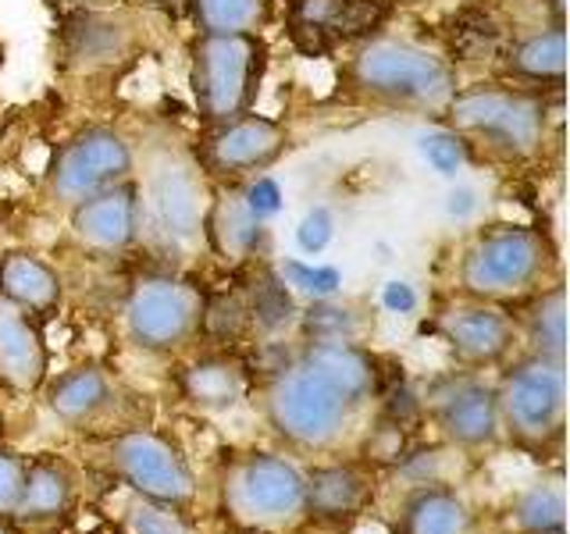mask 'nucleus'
Instances as JSON below:
<instances>
[{"instance_id": "f257e3e1", "label": "nucleus", "mask_w": 570, "mask_h": 534, "mask_svg": "<svg viewBox=\"0 0 570 534\" xmlns=\"http://www.w3.org/2000/svg\"><path fill=\"white\" fill-rule=\"evenodd\" d=\"M379 392V356L353 338L307 343L264 392L272 432L296 449H328Z\"/></svg>"}, {"instance_id": "f03ea898", "label": "nucleus", "mask_w": 570, "mask_h": 534, "mask_svg": "<svg viewBox=\"0 0 570 534\" xmlns=\"http://www.w3.org/2000/svg\"><path fill=\"white\" fill-rule=\"evenodd\" d=\"M346 86L353 97L385 111H414L442 118L456 97V68L442 53L410 40L371 36L346 61Z\"/></svg>"}, {"instance_id": "7ed1b4c3", "label": "nucleus", "mask_w": 570, "mask_h": 534, "mask_svg": "<svg viewBox=\"0 0 570 534\" xmlns=\"http://www.w3.org/2000/svg\"><path fill=\"white\" fill-rule=\"evenodd\" d=\"M557 267V246L546 228L492 225L478 231L460 257V293L478 303L503 307L510 299H531Z\"/></svg>"}, {"instance_id": "20e7f679", "label": "nucleus", "mask_w": 570, "mask_h": 534, "mask_svg": "<svg viewBox=\"0 0 570 534\" xmlns=\"http://www.w3.org/2000/svg\"><path fill=\"white\" fill-rule=\"evenodd\" d=\"M267 65L261 32H200L193 43L189 82L207 129L254 111Z\"/></svg>"}, {"instance_id": "39448f33", "label": "nucleus", "mask_w": 570, "mask_h": 534, "mask_svg": "<svg viewBox=\"0 0 570 534\" xmlns=\"http://www.w3.org/2000/svg\"><path fill=\"white\" fill-rule=\"evenodd\" d=\"M445 129L456 136H478L492 150L507 157H531L546 142V97L531 89L474 86L456 89L453 103L445 107Z\"/></svg>"}, {"instance_id": "423d86ee", "label": "nucleus", "mask_w": 570, "mask_h": 534, "mask_svg": "<svg viewBox=\"0 0 570 534\" xmlns=\"http://www.w3.org/2000/svg\"><path fill=\"white\" fill-rule=\"evenodd\" d=\"M495 399L503 432H510L521 445H531V449H546L549 442L563 435L567 364L528 353L495 385Z\"/></svg>"}, {"instance_id": "0eeeda50", "label": "nucleus", "mask_w": 570, "mask_h": 534, "mask_svg": "<svg viewBox=\"0 0 570 534\" xmlns=\"http://www.w3.org/2000/svg\"><path fill=\"white\" fill-rule=\"evenodd\" d=\"M222 510L246 527L293 524L303 513V481L296 463L275 453H243L222 474Z\"/></svg>"}, {"instance_id": "6e6552de", "label": "nucleus", "mask_w": 570, "mask_h": 534, "mask_svg": "<svg viewBox=\"0 0 570 534\" xmlns=\"http://www.w3.org/2000/svg\"><path fill=\"white\" fill-rule=\"evenodd\" d=\"M207 296L196 281L147 275L125 299V332L147 353H175L204 328Z\"/></svg>"}, {"instance_id": "1a4fd4ad", "label": "nucleus", "mask_w": 570, "mask_h": 534, "mask_svg": "<svg viewBox=\"0 0 570 534\" xmlns=\"http://www.w3.org/2000/svg\"><path fill=\"white\" fill-rule=\"evenodd\" d=\"M136 171L132 142L111 125H86L71 139L61 142L47 168V192L50 200L65 204L68 210L111 189L118 182H129Z\"/></svg>"}, {"instance_id": "9d476101", "label": "nucleus", "mask_w": 570, "mask_h": 534, "mask_svg": "<svg viewBox=\"0 0 570 534\" xmlns=\"http://www.w3.org/2000/svg\"><path fill=\"white\" fill-rule=\"evenodd\" d=\"M139 189V228L150 225L168 246H193L204 239V218L210 204V189L196 160L178 154L157 157L147 168Z\"/></svg>"}, {"instance_id": "9b49d317", "label": "nucleus", "mask_w": 570, "mask_h": 534, "mask_svg": "<svg viewBox=\"0 0 570 534\" xmlns=\"http://www.w3.org/2000/svg\"><path fill=\"white\" fill-rule=\"evenodd\" d=\"M111 467L139 498L150 503L183 510L196 498V477L186 456L150 427H129L111 442Z\"/></svg>"}, {"instance_id": "f8f14e48", "label": "nucleus", "mask_w": 570, "mask_h": 534, "mask_svg": "<svg viewBox=\"0 0 570 534\" xmlns=\"http://www.w3.org/2000/svg\"><path fill=\"white\" fill-rule=\"evenodd\" d=\"M285 150H289V129L275 118L249 111L243 118L214 125L200 142L196 165L214 178H249L278 165Z\"/></svg>"}, {"instance_id": "ddd939ff", "label": "nucleus", "mask_w": 570, "mask_h": 534, "mask_svg": "<svg viewBox=\"0 0 570 534\" xmlns=\"http://www.w3.org/2000/svg\"><path fill=\"white\" fill-rule=\"evenodd\" d=\"M392 0H293L289 29L296 43L311 53L338 43H364L385 26Z\"/></svg>"}, {"instance_id": "4468645a", "label": "nucleus", "mask_w": 570, "mask_h": 534, "mask_svg": "<svg viewBox=\"0 0 570 534\" xmlns=\"http://www.w3.org/2000/svg\"><path fill=\"white\" fill-rule=\"evenodd\" d=\"M432 421L442 432V438L460 449H485L503 435L499 421V399L495 385H485L481 378H445L432 392Z\"/></svg>"}, {"instance_id": "2eb2a0df", "label": "nucleus", "mask_w": 570, "mask_h": 534, "mask_svg": "<svg viewBox=\"0 0 570 534\" xmlns=\"http://www.w3.org/2000/svg\"><path fill=\"white\" fill-rule=\"evenodd\" d=\"M439 335L460 364L492 367L510 356L517 343V320L495 303L468 299L439 317Z\"/></svg>"}, {"instance_id": "dca6fc26", "label": "nucleus", "mask_w": 570, "mask_h": 534, "mask_svg": "<svg viewBox=\"0 0 570 534\" xmlns=\"http://www.w3.org/2000/svg\"><path fill=\"white\" fill-rule=\"evenodd\" d=\"M71 231L97 254H121L132 246L139 236V189L132 178L71 207Z\"/></svg>"}, {"instance_id": "f3484780", "label": "nucleus", "mask_w": 570, "mask_h": 534, "mask_svg": "<svg viewBox=\"0 0 570 534\" xmlns=\"http://www.w3.org/2000/svg\"><path fill=\"white\" fill-rule=\"evenodd\" d=\"M50 378V353L36 320L0 299V385L11 392H36Z\"/></svg>"}, {"instance_id": "a211bd4d", "label": "nucleus", "mask_w": 570, "mask_h": 534, "mask_svg": "<svg viewBox=\"0 0 570 534\" xmlns=\"http://www.w3.org/2000/svg\"><path fill=\"white\" fill-rule=\"evenodd\" d=\"M43 396H47V409L65 427H89L115 409L118 385L111 382V374L104 367L79 364L58 374V378H47Z\"/></svg>"}, {"instance_id": "6ab92c4d", "label": "nucleus", "mask_w": 570, "mask_h": 534, "mask_svg": "<svg viewBox=\"0 0 570 534\" xmlns=\"http://www.w3.org/2000/svg\"><path fill=\"white\" fill-rule=\"evenodd\" d=\"M76 506V471L58 456H36L26 459L22 492L11 510L14 521L22 524H50L68 516Z\"/></svg>"}, {"instance_id": "aec40b11", "label": "nucleus", "mask_w": 570, "mask_h": 534, "mask_svg": "<svg viewBox=\"0 0 570 534\" xmlns=\"http://www.w3.org/2000/svg\"><path fill=\"white\" fill-rule=\"evenodd\" d=\"M267 228L254 210L246 207L243 192H210L204 239L218 257L243 264L261 254Z\"/></svg>"}, {"instance_id": "412c9836", "label": "nucleus", "mask_w": 570, "mask_h": 534, "mask_svg": "<svg viewBox=\"0 0 570 534\" xmlns=\"http://www.w3.org/2000/svg\"><path fill=\"white\" fill-rule=\"evenodd\" d=\"M61 275L43 257L26 249H11L0 257V299H8L11 307L26 310L29 317H47L61 307Z\"/></svg>"}, {"instance_id": "4be33fe9", "label": "nucleus", "mask_w": 570, "mask_h": 534, "mask_svg": "<svg viewBox=\"0 0 570 534\" xmlns=\"http://www.w3.org/2000/svg\"><path fill=\"white\" fill-rule=\"evenodd\" d=\"M400 534H474V513L453 488L424 485L403 498Z\"/></svg>"}, {"instance_id": "5701e85b", "label": "nucleus", "mask_w": 570, "mask_h": 534, "mask_svg": "<svg viewBox=\"0 0 570 534\" xmlns=\"http://www.w3.org/2000/svg\"><path fill=\"white\" fill-rule=\"evenodd\" d=\"M307 495H303V513L321 516V521H343L364 506L367 477L356 467H321L314 474H303Z\"/></svg>"}, {"instance_id": "b1692460", "label": "nucleus", "mask_w": 570, "mask_h": 534, "mask_svg": "<svg viewBox=\"0 0 570 534\" xmlns=\"http://www.w3.org/2000/svg\"><path fill=\"white\" fill-rule=\"evenodd\" d=\"M510 76L531 86H563V71H567V32L563 26H546L539 32L517 40L510 50Z\"/></svg>"}, {"instance_id": "393cba45", "label": "nucleus", "mask_w": 570, "mask_h": 534, "mask_svg": "<svg viewBox=\"0 0 570 534\" xmlns=\"http://www.w3.org/2000/svg\"><path fill=\"white\" fill-rule=\"evenodd\" d=\"M178 385H183V396L200 409H228L243 396L246 374L228 356H204V360H196L183 370Z\"/></svg>"}, {"instance_id": "a878e982", "label": "nucleus", "mask_w": 570, "mask_h": 534, "mask_svg": "<svg viewBox=\"0 0 570 534\" xmlns=\"http://www.w3.org/2000/svg\"><path fill=\"white\" fill-rule=\"evenodd\" d=\"M524 335L531 353L563 360L567 356V293L563 285H549L531 296V307L524 314Z\"/></svg>"}, {"instance_id": "bb28decb", "label": "nucleus", "mask_w": 570, "mask_h": 534, "mask_svg": "<svg viewBox=\"0 0 570 534\" xmlns=\"http://www.w3.org/2000/svg\"><path fill=\"white\" fill-rule=\"evenodd\" d=\"M513 527L521 534H563L567 524V495L560 477L534 481L513 498Z\"/></svg>"}, {"instance_id": "cd10ccee", "label": "nucleus", "mask_w": 570, "mask_h": 534, "mask_svg": "<svg viewBox=\"0 0 570 534\" xmlns=\"http://www.w3.org/2000/svg\"><path fill=\"white\" fill-rule=\"evenodd\" d=\"M125 47V26L111 14H79L68 26V53L79 58L86 68L111 65Z\"/></svg>"}, {"instance_id": "c85d7f7f", "label": "nucleus", "mask_w": 570, "mask_h": 534, "mask_svg": "<svg viewBox=\"0 0 570 534\" xmlns=\"http://www.w3.org/2000/svg\"><path fill=\"white\" fill-rule=\"evenodd\" d=\"M200 32H257L267 18V0H189Z\"/></svg>"}, {"instance_id": "c756f323", "label": "nucleus", "mask_w": 570, "mask_h": 534, "mask_svg": "<svg viewBox=\"0 0 570 534\" xmlns=\"http://www.w3.org/2000/svg\"><path fill=\"white\" fill-rule=\"evenodd\" d=\"M278 278H282V285H289V289L311 296L314 303L317 299H332L338 289H343V275H338L335 267L307 264V260H296V257H289L278 267Z\"/></svg>"}, {"instance_id": "7c9ffc66", "label": "nucleus", "mask_w": 570, "mask_h": 534, "mask_svg": "<svg viewBox=\"0 0 570 534\" xmlns=\"http://www.w3.org/2000/svg\"><path fill=\"white\" fill-rule=\"evenodd\" d=\"M125 531L129 534H189L186 521L178 516L175 506L165 503H150V498H139L125 510Z\"/></svg>"}, {"instance_id": "2f4dec72", "label": "nucleus", "mask_w": 570, "mask_h": 534, "mask_svg": "<svg viewBox=\"0 0 570 534\" xmlns=\"http://www.w3.org/2000/svg\"><path fill=\"white\" fill-rule=\"evenodd\" d=\"M421 154L439 175H456L463 165H468V142L463 136H456L453 129H439L421 136Z\"/></svg>"}, {"instance_id": "473e14b6", "label": "nucleus", "mask_w": 570, "mask_h": 534, "mask_svg": "<svg viewBox=\"0 0 570 534\" xmlns=\"http://www.w3.org/2000/svg\"><path fill=\"white\" fill-rule=\"evenodd\" d=\"M335 239V218L328 207H311L303 214V221L296 225V243L307 257L325 254L328 243Z\"/></svg>"}, {"instance_id": "72a5a7b5", "label": "nucleus", "mask_w": 570, "mask_h": 534, "mask_svg": "<svg viewBox=\"0 0 570 534\" xmlns=\"http://www.w3.org/2000/svg\"><path fill=\"white\" fill-rule=\"evenodd\" d=\"M243 200L261 221H267V218H275V214L282 210V189H278V182L272 175H254L246 182V189H243Z\"/></svg>"}, {"instance_id": "f704fd0d", "label": "nucleus", "mask_w": 570, "mask_h": 534, "mask_svg": "<svg viewBox=\"0 0 570 534\" xmlns=\"http://www.w3.org/2000/svg\"><path fill=\"white\" fill-rule=\"evenodd\" d=\"M22 474H26V459L0 449V516H11L18 492H22Z\"/></svg>"}, {"instance_id": "c9c22d12", "label": "nucleus", "mask_w": 570, "mask_h": 534, "mask_svg": "<svg viewBox=\"0 0 570 534\" xmlns=\"http://www.w3.org/2000/svg\"><path fill=\"white\" fill-rule=\"evenodd\" d=\"M385 307L406 314V310H414V307H417V296H414V289H410L406 281H389V285H385Z\"/></svg>"}, {"instance_id": "e433bc0d", "label": "nucleus", "mask_w": 570, "mask_h": 534, "mask_svg": "<svg viewBox=\"0 0 570 534\" xmlns=\"http://www.w3.org/2000/svg\"><path fill=\"white\" fill-rule=\"evenodd\" d=\"M0 435H4V414H0Z\"/></svg>"}, {"instance_id": "4c0bfd02", "label": "nucleus", "mask_w": 570, "mask_h": 534, "mask_svg": "<svg viewBox=\"0 0 570 534\" xmlns=\"http://www.w3.org/2000/svg\"><path fill=\"white\" fill-rule=\"evenodd\" d=\"M0 61H4V43H0Z\"/></svg>"}]
</instances>
